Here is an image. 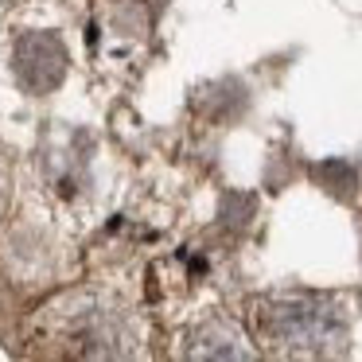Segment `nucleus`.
<instances>
[{"mask_svg": "<svg viewBox=\"0 0 362 362\" xmlns=\"http://www.w3.org/2000/svg\"><path fill=\"white\" fill-rule=\"evenodd\" d=\"M257 335L273 343L276 351H331L346 339V323L331 300L323 296H273L261 300L257 312Z\"/></svg>", "mask_w": 362, "mask_h": 362, "instance_id": "f257e3e1", "label": "nucleus"}, {"mask_svg": "<svg viewBox=\"0 0 362 362\" xmlns=\"http://www.w3.org/2000/svg\"><path fill=\"white\" fill-rule=\"evenodd\" d=\"M12 66H16V78L24 90L47 94L66 74V47L51 32H28L16 43V51H12Z\"/></svg>", "mask_w": 362, "mask_h": 362, "instance_id": "f03ea898", "label": "nucleus"}, {"mask_svg": "<svg viewBox=\"0 0 362 362\" xmlns=\"http://www.w3.org/2000/svg\"><path fill=\"white\" fill-rule=\"evenodd\" d=\"M315 183H320L323 191H331V195L346 199L354 191V183H358V172H354L346 160H323V164L315 168Z\"/></svg>", "mask_w": 362, "mask_h": 362, "instance_id": "7ed1b4c3", "label": "nucleus"}]
</instances>
